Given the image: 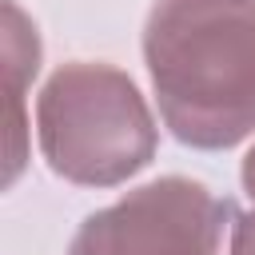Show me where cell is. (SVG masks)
I'll return each mask as SVG.
<instances>
[{
    "label": "cell",
    "mask_w": 255,
    "mask_h": 255,
    "mask_svg": "<svg viewBox=\"0 0 255 255\" xmlns=\"http://www.w3.org/2000/svg\"><path fill=\"white\" fill-rule=\"evenodd\" d=\"M40 155L64 183L120 187L159 147V131L135 80L100 60L60 64L36 96Z\"/></svg>",
    "instance_id": "7a4b0ae2"
},
{
    "label": "cell",
    "mask_w": 255,
    "mask_h": 255,
    "mask_svg": "<svg viewBox=\"0 0 255 255\" xmlns=\"http://www.w3.org/2000/svg\"><path fill=\"white\" fill-rule=\"evenodd\" d=\"M235 203L187 175H159L92 211L68 255H219Z\"/></svg>",
    "instance_id": "3957f363"
},
{
    "label": "cell",
    "mask_w": 255,
    "mask_h": 255,
    "mask_svg": "<svg viewBox=\"0 0 255 255\" xmlns=\"http://www.w3.org/2000/svg\"><path fill=\"white\" fill-rule=\"evenodd\" d=\"M231 255H255V211L231 215Z\"/></svg>",
    "instance_id": "5b68a950"
},
{
    "label": "cell",
    "mask_w": 255,
    "mask_h": 255,
    "mask_svg": "<svg viewBox=\"0 0 255 255\" xmlns=\"http://www.w3.org/2000/svg\"><path fill=\"white\" fill-rule=\"evenodd\" d=\"M143 64L183 147L227 151L255 131V0H155Z\"/></svg>",
    "instance_id": "6da1fadb"
},
{
    "label": "cell",
    "mask_w": 255,
    "mask_h": 255,
    "mask_svg": "<svg viewBox=\"0 0 255 255\" xmlns=\"http://www.w3.org/2000/svg\"><path fill=\"white\" fill-rule=\"evenodd\" d=\"M239 179H243V191H247V199L255 203V143H251V151L243 155V167H239Z\"/></svg>",
    "instance_id": "8992f818"
},
{
    "label": "cell",
    "mask_w": 255,
    "mask_h": 255,
    "mask_svg": "<svg viewBox=\"0 0 255 255\" xmlns=\"http://www.w3.org/2000/svg\"><path fill=\"white\" fill-rule=\"evenodd\" d=\"M4 60H8V92H12V147H8L12 159L8 183H12L24 163V88L40 72V36L16 0H4Z\"/></svg>",
    "instance_id": "277c9868"
}]
</instances>
